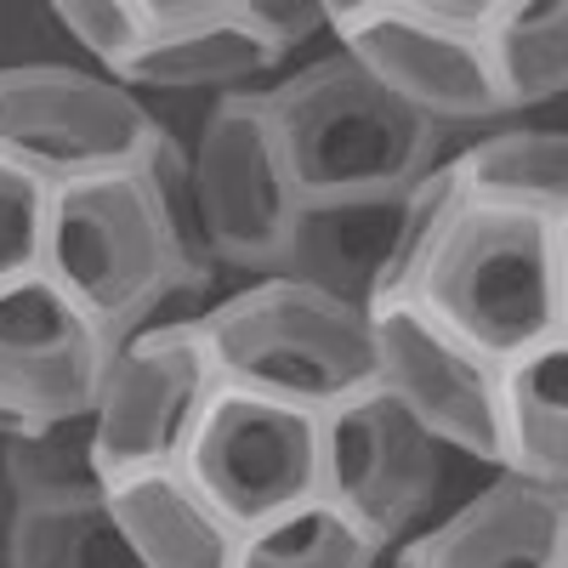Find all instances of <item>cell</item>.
I'll return each mask as SVG.
<instances>
[{"label":"cell","instance_id":"obj_11","mask_svg":"<svg viewBox=\"0 0 568 568\" xmlns=\"http://www.w3.org/2000/svg\"><path fill=\"white\" fill-rule=\"evenodd\" d=\"M375 324V387L393 393L444 449L484 466H506V393L500 364L409 302L369 307Z\"/></svg>","mask_w":568,"mask_h":568},{"label":"cell","instance_id":"obj_18","mask_svg":"<svg viewBox=\"0 0 568 568\" xmlns=\"http://www.w3.org/2000/svg\"><path fill=\"white\" fill-rule=\"evenodd\" d=\"M478 200L568 222V125H495L455 154Z\"/></svg>","mask_w":568,"mask_h":568},{"label":"cell","instance_id":"obj_7","mask_svg":"<svg viewBox=\"0 0 568 568\" xmlns=\"http://www.w3.org/2000/svg\"><path fill=\"white\" fill-rule=\"evenodd\" d=\"M194 171V216L216 267L267 278L278 267L284 227L296 216V182L284 171L267 120V85L216 98L187 142Z\"/></svg>","mask_w":568,"mask_h":568},{"label":"cell","instance_id":"obj_17","mask_svg":"<svg viewBox=\"0 0 568 568\" xmlns=\"http://www.w3.org/2000/svg\"><path fill=\"white\" fill-rule=\"evenodd\" d=\"M506 466L568 495V336H551L500 369Z\"/></svg>","mask_w":568,"mask_h":568},{"label":"cell","instance_id":"obj_30","mask_svg":"<svg viewBox=\"0 0 568 568\" xmlns=\"http://www.w3.org/2000/svg\"><path fill=\"white\" fill-rule=\"evenodd\" d=\"M562 568H568V535H562Z\"/></svg>","mask_w":568,"mask_h":568},{"label":"cell","instance_id":"obj_19","mask_svg":"<svg viewBox=\"0 0 568 568\" xmlns=\"http://www.w3.org/2000/svg\"><path fill=\"white\" fill-rule=\"evenodd\" d=\"M489 69L506 114L568 98V0H500Z\"/></svg>","mask_w":568,"mask_h":568},{"label":"cell","instance_id":"obj_28","mask_svg":"<svg viewBox=\"0 0 568 568\" xmlns=\"http://www.w3.org/2000/svg\"><path fill=\"white\" fill-rule=\"evenodd\" d=\"M557 262H562V336H568V222H557Z\"/></svg>","mask_w":568,"mask_h":568},{"label":"cell","instance_id":"obj_12","mask_svg":"<svg viewBox=\"0 0 568 568\" xmlns=\"http://www.w3.org/2000/svg\"><path fill=\"white\" fill-rule=\"evenodd\" d=\"M329 433V484L324 495L382 540L387 551L415 535L438 500L444 444L382 387L347 398L324 415Z\"/></svg>","mask_w":568,"mask_h":568},{"label":"cell","instance_id":"obj_15","mask_svg":"<svg viewBox=\"0 0 568 568\" xmlns=\"http://www.w3.org/2000/svg\"><path fill=\"white\" fill-rule=\"evenodd\" d=\"M149 45L120 74V85L142 91H251L267 69V45L245 29L240 0H142Z\"/></svg>","mask_w":568,"mask_h":568},{"label":"cell","instance_id":"obj_24","mask_svg":"<svg viewBox=\"0 0 568 568\" xmlns=\"http://www.w3.org/2000/svg\"><path fill=\"white\" fill-rule=\"evenodd\" d=\"M58 29L69 34V52L98 74H125L142 45H149V18L142 0H52Z\"/></svg>","mask_w":568,"mask_h":568},{"label":"cell","instance_id":"obj_26","mask_svg":"<svg viewBox=\"0 0 568 568\" xmlns=\"http://www.w3.org/2000/svg\"><path fill=\"white\" fill-rule=\"evenodd\" d=\"M63 29L52 7H0V74L34 69V63H80L63 52Z\"/></svg>","mask_w":568,"mask_h":568},{"label":"cell","instance_id":"obj_5","mask_svg":"<svg viewBox=\"0 0 568 568\" xmlns=\"http://www.w3.org/2000/svg\"><path fill=\"white\" fill-rule=\"evenodd\" d=\"M182 471L245 535L324 495L329 484L324 415L284 404L273 393H256V387L222 382V393L211 398L194 438H187Z\"/></svg>","mask_w":568,"mask_h":568},{"label":"cell","instance_id":"obj_3","mask_svg":"<svg viewBox=\"0 0 568 568\" xmlns=\"http://www.w3.org/2000/svg\"><path fill=\"white\" fill-rule=\"evenodd\" d=\"M267 120L278 136L296 200L404 194L444 165L449 131L404 109L358 58L329 45L267 85Z\"/></svg>","mask_w":568,"mask_h":568},{"label":"cell","instance_id":"obj_16","mask_svg":"<svg viewBox=\"0 0 568 568\" xmlns=\"http://www.w3.org/2000/svg\"><path fill=\"white\" fill-rule=\"evenodd\" d=\"M114 517L149 568H240V529L182 466H149L109 484Z\"/></svg>","mask_w":568,"mask_h":568},{"label":"cell","instance_id":"obj_22","mask_svg":"<svg viewBox=\"0 0 568 568\" xmlns=\"http://www.w3.org/2000/svg\"><path fill=\"white\" fill-rule=\"evenodd\" d=\"M7 460H12L18 506H58V500L109 495L91 415H80V420H52V426H29V433L12 438Z\"/></svg>","mask_w":568,"mask_h":568},{"label":"cell","instance_id":"obj_9","mask_svg":"<svg viewBox=\"0 0 568 568\" xmlns=\"http://www.w3.org/2000/svg\"><path fill=\"white\" fill-rule=\"evenodd\" d=\"M329 45H342L404 109L444 131L511 120L489 69V45L438 29L420 0H329Z\"/></svg>","mask_w":568,"mask_h":568},{"label":"cell","instance_id":"obj_13","mask_svg":"<svg viewBox=\"0 0 568 568\" xmlns=\"http://www.w3.org/2000/svg\"><path fill=\"white\" fill-rule=\"evenodd\" d=\"M568 495L517 471L466 495L433 529L404 540L393 568H562Z\"/></svg>","mask_w":568,"mask_h":568},{"label":"cell","instance_id":"obj_8","mask_svg":"<svg viewBox=\"0 0 568 568\" xmlns=\"http://www.w3.org/2000/svg\"><path fill=\"white\" fill-rule=\"evenodd\" d=\"M160 120L131 85L91 63H34L0 74V149L52 182L125 165L160 142Z\"/></svg>","mask_w":568,"mask_h":568},{"label":"cell","instance_id":"obj_25","mask_svg":"<svg viewBox=\"0 0 568 568\" xmlns=\"http://www.w3.org/2000/svg\"><path fill=\"white\" fill-rule=\"evenodd\" d=\"M240 18L267 45V58L284 63L307 40L329 34V0H240Z\"/></svg>","mask_w":568,"mask_h":568},{"label":"cell","instance_id":"obj_27","mask_svg":"<svg viewBox=\"0 0 568 568\" xmlns=\"http://www.w3.org/2000/svg\"><path fill=\"white\" fill-rule=\"evenodd\" d=\"M12 438H0V557H7L12 524H18V489H12V460H7Z\"/></svg>","mask_w":568,"mask_h":568},{"label":"cell","instance_id":"obj_1","mask_svg":"<svg viewBox=\"0 0 568 568\" xmlns=\"http://www.w3.org/2000/svg\"><path fill=\"white\" fill-rule=\"evenodd\" d=\"M45 273L69 284L114 336L165 318L176 296L205 291L216 262L200 240L187 149L171 131L125 165L58 182Z\"/></svg>","mask_w":568,"mask_h":568},{"label":"cell","instance_id":"obj_29","mask_svg":"<svg viewBox=\"0 0 568 568\" xmlns=\"http://www.w3.org/2000/svg\"><path fill=\"white\" fill-rule=\"evenodd\" d=\"M18 433H29V426H18L7 409H0V438H18Z\"/></svg>","mask_w":568,"mask_h":568},{"label":"cell","instance_id":"obj_2","mask_svg":"<svg viewBox=\"0 0 568 568\" xmlns=\"http://www.w3.org/2000/svg\"><path fill=\"white\" fill-rule=\"evenodd\" d=\"M393 302L420 307L506 369L529 347L562 336L557 222L478 200L466 187Z\"/></svg>","mask_w":568,"mask_h":568},{"label":"cell","instance_id":"obj_21","mask_svg":"<svg viewBox=\"0 0 568 568\" xmlns=\"http://www.w3.org/2000/svg\"><path fill=\"white\" fill-rule=\"evenodd\" d=\"M382 557L387 546L329 495L245 529L240 540V568H382Z\"/></svg>","mask_w":568,"mask_h":568},{"label":"cell","instance_id":"obj_10","mask_svg":"<svg viewBox=\"0 0 568 568\" xmlns=\"http://www.w3.org/2000/svg\"><path fill=\"white\" fill-rule=\"evenodd\" d=\"M114 347V329L45 267L0 284V409L18 426L91 415Z\"/></svg>","mask_w":568,"mask_h":568},{"label":"cell","instance_id":"obj_23","mask_svg":"<svg viewBox=\"0 0 568 568\" xmlns=\"http://www.w3.org/2000/svg\"><path fill=\"white\" fill-rule=\"evenodd\" d=\"M52 200L58 182L23 165L0 149V284L29 278L45 267V240H52Z\"/></svg>","mask_w":568,"mask_h":568},{"label":"cell","instance_id":"obj_4","mask_svg":"<svg viewBox=\"0 0 568 568\" xmlns=\"http://www.w3.org/2000/svg\"><path fill=\"white\" fill-rule=\"evenodd\" d=\"M222 382L256 387L302 409H342L375 387V324L369 307L336 302L284 273L251 278L200 313Z\"/></svg>","mask_w":568,"mask_h":568},{"label":"cell","instance_id":"obj_14","mask_svg":"<svg viewBox=\"0 0 568 568\" xmlns=\"http://www.w3.org/2000/svg\"><path fill=\"white\" fill-rule=\"evenodd\" d=\"M409 216V187L404 194H336V200H296V216L284 227L278 267L284 278L313 284V291L375 307L393 284L398 240Z\"/></svg>","mask_w":568,"mask_h":568},{"label":"cell","instance_id":"obj_6","mask_svg":"<svg viewBox=\"0 0 568 568\" xmlns=\"http://www.w3.org/2000/svg\"><path fill=\"white\" fill-rule=\"evenodd\" d=\"M222 393L216 353L194 318H154L120 336L103 393L91 409V433H98L103 478H131L149 466H182L187 438H194L200 415Z\"/></svg>","mask_w":568,"mask_h":568},{"label":"cell","instance_id":"obj_20","mask_svg":"<svg viewBox=\"0 0 568 568\" xmlns=\"http://www.w3.org/2000/svg\"><path fill=\"white\" fill-rule=\"evenodd\" d=\"M0 568H149L125 540L114 500H58V506H18Z\"/></svg>","mask_w":568,"mask_h":568}]
</instances>
